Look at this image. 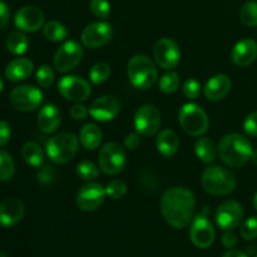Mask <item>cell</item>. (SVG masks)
Listing matches in <instances>:
<instances>
[{"label":"cell","mask_w":257,"mask_h":257,"mask_svg":"<svg viewBox=\"0 0 257 257\" xmlns=\"http://www.w3.org/2000/svg\"><path fill=\"white\" fill-rule=\"evenodd\" d=\"M180 87V77L176 72L166 73L160 79V89L166 94L175 93Z\"/></svg>","instance_id":"33"},{"label":"cell","mask_w":257,"mask_h":257,"mask_svg":"<svg viewBox=\"0 0 257 257\" xmlns=\"http://www.w3.org/2000/svg\"><path fill=\"white\" fill-rule=\"evenodd\" d=\"M243 217L242 206L237 201L228 200L218 206L216 211V222L223 231H232L241 223Z\"/></svg>","instance_id":"16"},{"label":"cell","mask_w":257,"mask_h":257,"mask_svg":"<svg viewBox=\"0 0 257 257\" xmlns=\"http://www.w3.org/2000/svg\"><path fill=\"white\" fill-rule=\"evenodd\" d=\"M222 257H247V255H246L245 252H242V251L231 250L228 251V252H226Z\"/></svg>","instance_id":"47"},{"label":"cell","mask_w":257,"mask_h":257,"mask_svg":"<svg viewBox=\"0 0 257 257\" xmlns=\"http://www.w3.org/2000/svg\"><path fill=\"white\" fill-rule=\"evenodd\" d=\"M195 196L183 187H172L161 198V211L166 222L172 227L185 228L192 221L195 211Z\"/></svg>","instance_id":"1"},{"label":"cell","mask_w":257,"mask_h":257,"mask_svg":"<svg viewBox=\"0 0 257 257\" xmlns=\"http://www.w3.org/2000/svg\"><path fill=\"white\" fill-rule=\"evenodd\" d=\"M182 89L183 94H185L188 99H196L201 93V84L198 80L191 78V79H187L183 83Z\"/></svg>","instance_id":"39"},{"label":"cell","mask_w":257,"mask_h":257,"mask_svg":"<svg viewBox=\"0 0 257 257\" xmlns=\"http://www.w3.org/2000/svg\"><path fill=\"white\" fill-rule=\"evenodd\" d=\"M161 125V113L152 104H143L137 109L135 115L136 132L143 137L156 135Z\"/></svg>","instance_id":"9"},{"label":"cell","mask_w":257,"mask_h":257,"mask_svg":"<svg viewBox=\"0 0 257 257\" xmlns=\"http://www.w3.org/2000/svg\"><path fill=\"white\" fill-rule=\"evenodd\" d=\"M12 136V130H10L9 123L5 120H0V147L7 145Z\"/></svg>","instance_id":"43"},{"label":"cell","mask_w":257,"mask_h":257,"mask_svg":"<svg viewBox=\"0 0 257 257\" xmlns=\"http://www.w3.org/2000/svg\"><path fill=\"white\" fill-rule=\"evenodd\" d=\"M157 150L163 157L171 158L177 153L180 147V141L177 135L172 130L161 131L157 137Z\"/></svg>","instance_id":"24"},{"label":"cell","mask_w":257,"mask_h":257,"mask_svg":"<svg viewBox=\"0 0 257 257\" xmlns=\"http://www.w3.org/2000/svg\"><path fill=\"white\" fill-rule=\"evenodd\" d=\"M255 257H257V255H256V256H255Z\"/></svg>","instance_id":"52"},{"label":"cell","mask_w":257,"mask_h":257,"mask_svg":"<svg viewBox=\"0 0 257 257\" xmlns=\"http://www.w3.org/2000/svg\"><path fill=\"white\" fill-rule=\"evenodd\" d=\"M77 175L84 181H94L99 175L97 166L90 161H82L77 166Z\"/></svg>","instance_id":"34"},{"label":"cell","mask_w":257,"mask_h":257,"mask_svg":"<svg viewBox=\"0 0 257 257\" xmlns=\"http://www.w3.org/2000/svg\"><path fill=\"white\" fill-rule=\"evenodd\" d=\"M105 196H107L105 188L102 185L89 182L78 191L75 202H77L79 210L84 211V212H92L100 207V205L104 202Z\"/></svg>","instance_id":"13"},{"label":"cell","mask_w":257,"mask_h":257,"mask_svg":"<svg viewBox=\"0 0 257 257\" xmlns=\"http://www.w3.org/2000/svg\"><path fill=\"white\" fill-rule=\"evenodd\" d=\"M55 178V171L52 166H45L44 168L39 171V175H38V180L42 185H52V182Z\"/></svg>","instance_id":"41"},{"label":"cell","mask_w":257,"mask_h":257,"mask_svg":"<svg viewBox=\"0 0 257 257\" xmlns=\"http://www.w3.org/2000/svg\"><path fill=\"white\" fill-rule=\"evenodd\" d=\"M9 19H10L9 8H8V5L5 4L4 2L0 0V29L4 28L5 25L9 23Z\"/></svg>","instance_id":"45"},{"label":"cell","mask_w":257,"mask_h":257,"mask_svg":"<svg viewBox=\"0 0 257 257\" xmlns=\"http://www.w3.org/2000/svg\"><path fill=\"white\" fill-rule=\"evenodd\" d=\"M220 157L227 166L233 168L242 167L252 156V146L242 135L231 133L221 140L218 146Z\"/></svg>","instance_id":"2"},{"label":"cell","mask_w":257,"mask_h":257,"mask_svg":"<svg viewBox=\"0 0 257 257\" xmlns=\"http://www.w3.org/2000/svg\"><path fill=\"white\" fill-rule=\"evenodd\" d=\"M34 70V64L28 58H17L12 60L5 68V77L10 82H19L24 80L32 75Z\"/></svg>","instance_id":"23"},{"label":"cell","mask_w":257,"mask_h":257,"mask_svg":"<svg viewBox=\"0 0 257 257\" xmlns=\"http://www.w3.org/2000/svg\"><path fill=\"white\" fill-rule=\"evenodd\" d=\"M10 104L20 112H33L43 102V93L34 85H20L10 93Z\"/></svg>","instance_id":"8"},{"label":"cell","mask_w":257,"mask_h":257,"mask_svg":"<svg viewBox=\"0 0 257 257\" xmlns=\"http://www.w3.org/2000/svg\"><path fill=\"white\" fill-rule=\"evenodd\" d=\"M140 143H141V135L137 132L131 133V135H128L124 140V146L125 148H128V150H136V148L140 146Z\"/></svg>","instance_id":"44"},{"label":"cell","mask_w":257,"mask_h":257,"mask_svg":"<svg viewBox=\"0 0 257 257\" xmlns=\"http://www.w3.org/2000/svg\"><path fill=\"white\" fill-rule=\"evenodd\" d=\"M233 63L238 67H247L257 58V43L252 39H242L233 47L231 53Z\"/></svg>","instance_id":"20"},{"label":"cell","mask_w":257,"mask_h":257,"mask_svg":"<svg viewBox=\"0 0 257 257\" xmlns=\"http://www.w3.org/2000/svg\"><path fill=\"white\" fill-rule=\"evenodd\" d=\"M178 120L182 130L193 137L203 135L210 124L205 110L195 103H187L181 108L178 113Z\"/></svg>","instance_id":"6"},{"label":"cell","mask_w":257,"mask_h":257,"mask_svg":"<svg viewBox=\"0 0 257 257\" xmlns=\"http://www.w3.org/2000/svg\"><path fill=\"white\" fill-rule=\"evenodd\" d=\"M110 75V68L107 63H97L92 67L89 72V79L90 82L94 84H102L105 80L109 78Z\"/></svg>","instance_id":"32"},{"label":"cell","mask_w":257,"mask_h":257,"mask_svg":"<svg viewBox=\"0 0 257 257\" xmlns=\"http://www.w3.org/2000/svg\"><path fill=\"white\" fill-rule=\"evenodd\" d=\"M120 110V103L113 95H103L97 98L89 107V114L99 122H109L114 119Z\"/></svg>","instance_id":"17"},{"label":"cell","mask_w":257,"mask_h":257,"mask_svg":"<svg viewBox=\"0 0 257 257\" xmlns=\"http://www.w3.org/2000/svg\"><path fill=\"white\" fill-rule=\"evenodd\" d=\"M79 141L83 147L87 148V150H95V148L99 147L100 142H102V132L98 128V125L88 123L80 130Z\"/></svg>","instance_id":"25"},{"label":"cell","mask_w":257,"mask_h":257,"mask_svg":"<svg viewBox=\"0 0 257 257\" xmlns=\"http://www.w3.org/2000/svg\"><path fill=\"white\" fill-rule=\"evenodd\" d=\"M0 257H7V255H5V252H4V251H2V250H0Z\"/></svg>","instance_id":"51"},{"label":"cell","mask_w":257,"mask_h":257,"mask_svg":"<svg viewBox=\"0 0 257 257\" xmlns=\"http://www.w3.org/2000/svg\"><path fill=\"white\" fill-rule=\"evenodd\" d=\"M153 55L157 65H160L162 69H173L180 63L181 52L175 40L163 38L156 43Z\"/></svg>","instance_id":"14"},{"label":"cell","mask_w":257,"mask_h":257,"mask_svg":"<svg viewBox=\"0 0 257 257\" xmlns=\"http://www.w3.org/2000/svg\"><path fill=\"white\" fill-rule=\"evenodd\" d=\"M128 78L133 87L138 89H148L157 80V68L148 57L135 55L128 63Z\"/></svg>","instance_id":"4"},{"label":"cell","mask_w":257,"mask_h":257,"mask_svg":"<svg viewBox=\"0 0 257 257\" xmlns=\"http://www.w3.org/2000/svg\"><path fill=\"white\" fill-rule=\"evenodd\" d=\"M89 8L93 15L99 19H107L110 14V4L108 0H92Z\"/></svg>","instance_id":"37"},{"label":"cell","mask_w":257,"mask_h":257,"mask_svg":"<svg viewBox=\"0 0 257 257\" xmlns=\"http://www.w3.org/2000/svg\"><path fill=\"white\" fill-rule=\"evenodd\" d=\"M25 213L24 203L19 198H7L0 203V226L13 227L23 220Z\"/></svg>","instance_id":"19"},{"label":"cell","mask_w":257,"mask_h":257,"mask_svg":"<svg viewBox=\"0 0 257 257\" xmlns=\"http://www.w3.org/2000/svg\"><path fill=\"white\" fill-rule=\"evenodd\" d=\"M22 157L32 167H40L44 162V153L39 145L34 142H28L23 146Z\"/></svg>","instance_id":"27"},{"label":"cell","mask_w":257,"mask_h":257,"mask_svg":"<svg viewBox=\"0 0 257 257\" xmlns=\"http://www.w3.org/2000/svg\"><path fill=\"white\" fill-rule=\"evenodd\" d=\"M3 88H4V83H3L2 77H0V92H2V90H3Z\"/></svg>","instance_id":"50"},{"label":"cell","mask_w":257,"mask_h":257,"mask_svg":"<svg viewBox=\"0 0 257 257\" xmlns=\"http://www.w3.org/2000/svg\"><path fill=\"white\" fill-rule=\"evenodd\" d=\"M222 243L226 248H232L237 243V237L232 231H226L222 236Z\"/></svg>","instance_id":"46"},{"label":"cell","mask_w":257,"mask_h":257,"mask_svg":"<svg viewBox=\"0 0 257 257\" xmlns=\"http://www.w3.org/2000/svg\"><path fill=\"white\" fill-rule=\"evenodd\" d=\"M241 236L247 241L257 237V216H251L243 222L242 227H241Z\"/></svg>","instance_id":"38"},{"label":"cell","mask_w":257,"mask_h":257,"mask_svg":"<svg viewBox=\"0 0 257 257\" xmlns=\"http://www.w3.org/2000/svg\"><path fill=\"white\" fill-rule=\"evenodd\" d=\"M35 77H37V82L40 87L49 88L52 87V84L54 83L55 75L49 65H42V67H39V69L37 70Z\"/></svg>","instance_id":"35"},{"label":"cell","mask_w":257,"mask_h":257,"mask_svg":"<svg viewBox=\"0 0 257 257\" xmlns=\"http://www.w3.org/2000/svg\"><path fill=\"white\" fill-rule=\"evenodd\" d=\"M67 28L57 20H50L44 25V35L50 42H60L67 38Z\"/></svg>","instance_id":"30"},{"label":"cell","mask_w":257,"mask_h":257,"mask_svg":"<svg viewBox=\"0 0 257 257\" xmlns=\"http://www.w3.org/2000/svg\"><path fill=\"white\" fill-rule=\"evenodd\" d=\"M113 37V29L108 23L95 22L87 25L82 33V43L87 48L97 49L104 47Z\"/></svg>","instance_id":"15"},{"label":"cell","mask_w":257,"mask_h":257,"mask_svg":"<svg viewBox=\"0 0 257 257\" xmlns=\"http://www.w3.org/2000/svg\"><path fill=\"white\" fill-rule=\"evenodd\" d=\"M251 160H252V162L257 166V150L253 151V152H252V156H251Z\"/></svg>","instance_id":"48"},{"label":"cell","mask_w":257,"mask_h":257,"mask_svg":"<svg viewBox=\"0 0 257 257\" xmlns=\"http://www.w3.org/2000/svg\"><path fill=\"white\" fill-rule=\"evenodd\" d=\"M240 19L246 27H257V2L245 3L240 10Z\"/></svg>","instance_id":"31"},{"label":"cell","mask_w":257,"mask_h":257,"mask_svg":"<svg viewBox=\"0 0 257 257\" xmlns=\"http://www.w3.org/2000/svg\"><path fill=\"white\" fill-rule=\"evenodd\" d=\"M88 113H89V110L87 109V107L80 104V103H77V104H74L72 108H70V115H72L73 119L75 120L85 119Z\"/></svg>","instance_id":"42"},{"label":"cell","mask_w":257,"mask_h":257,"mask_svg":"<svg viewBox=\"0 0 257 257\" xmlns=\"http://www.w3.org/2000/svg\"><path fill=\"white\" fill-rule=\"evenodd\" d=\"M58 90L65 99L80 103L90 95V85L83 78L77 75H65L58 83Z\"/></svg>","instance_id":"11"},{"label":"cell","mask_w":257,"mask_h":257,"mask_svg":"<svg viewBox=\"0 0 257 257\" xmlns=\"http://www.w3.org/2000/svg\"><path fill=\"white\" fill-rule=\"evenodd\" d=\"M207 210L196 216L191 223L190 237L193 245L200 248H207L215 241V228L206 216Z\"/></svg>","instance_id":"12"},{"label":"cell","mask_w":257,"mask_h":257,"mask_svg":"<svg viewBox=\"0 0 257 257\" xmlns=\"http://www.w3.org/2000/svg\"><path fill=\"white\" fill-rule=\"evenodd\" d=\"M62 122V114L55 104H45L38 113V125L43 133H54Z\"/></svg>","instance_id":"21"},{"label":"cell","mask_w":257,"mask_h":257,"mask_svg":"<svg viewBox=\"0 0 257 257\" xmlns=\"http://www.w3.org/2000/svg\"><path fill=\"white\" fill-rule=\"evenodd\" d=\"M253 207H255V210L257 211V192H256L255 197H253Z\"/></svg>","instance_id":"49"},{"label":"cell","mask_w":257,"mask_h":257,"mask_svg":"<svg viewBox=\"0 0 257 257\" xmlns=\"http://www.w3.org/2000/svg\"><path fill=\"white\" fill-rule=\"evenodd\" d=\"M243 130L251 137H257V110L247 115L243 122Z\"/></svg>","instance_id":"40"},{"label":"cell","mask_w":257,"mask_h":257,"mask_svg":"<svg viewBox=\"0 0 257 257\" xmlns=\"http://www.w3.org/2000/svg\"><path fill=\"white\" fill-rule=\"evenodd\" d=\"M195 152L196 156L202 162L211 163L215 161L216 155H217V148H216L213 141L210 138H198L195 143Z\"/></svg>","instance_id":"26"},{"label":"cell","mask_w":257,"mask_h":257,"mask_svg":"<svg viewBox=\"0 0 257 257\" xmlns=\"http://www.w3.org/2000/svg\"><path fill=\"white\" fill-rule=\"evenodd\" d=\"M105 193L112 200H119L127 193V185L122 180H113L105 187Z\"/></svg>","instance_id":"36"},{"label":"cell","mask_w":257,"mask_h":257,"mask_svg":"<svg viewBox=\"0 0 257 257\" xmlns=\"http://www.w3.org/2000/svg\"><path fill=\"white\" fill-rule=\"evenodd\" d=\"M99 167L105 175L114 176L122 172L125 167V152L122 146L115 142H109L103 146L98 156Z\"/></svg>","instance_id":"7"},{"label":"cell","mask_w":257,"mask_h":257,"mask_svg":"<svg viewBox=\"0 0 257 257\" xmlns=\"http://www.w3.org/2000/svg\"><path fill=\"white\" fill-rule=\"evenodd\" d=\"M231 85H232V83L227 75L217 74L211 78L210 80H207L203 92H205L206 98L208 100L216 102V100L223 99L230 93Z\"/></svg>","instance_id":"22"},{"label":"cell","mask_w":257,"mask_h":257,"mask_svg":"<svg viewBox=\"0 0 257 257\" xmlns=\"http://www.w3.org/2000/svg\"><path fill=\"white\" fill-rule=\"evenodd\" d=\"M79 147L78 138L73 133L63 132L47 142V155L58 165H64L75 157Z\"/></svg>","instance_id":"5"},{"label":"cell","mask_w":257,"mask_h":257,"mask_svg":"<svg viewBox=\"0 0 257 257\" xmlns=\"http://www.w3.org/2000/svg\"><path fill=\"white\" fill-rule=\"evenodd\" d=\"M15 173V163L9 152L0 150V182L12 180Z\"/></svg>","instance_id":"29"},{"label":"cell","mask_w":257,"mask_h":257,"mask_svg":"<svg viewBox=\"0 0 257 257\" xmlns=\"http://www.w3.org/2000/svg\"><path fill=\"white\" fill-rule=\"evenodd\" d=\"M82 58V47L74 40H69L57 50L54 55V60H53V65H54L57 72L67 73L69 70L74 69L80 63Z\"/></svg>","instance_id":"10"},{"label":"cell","mask_w":257,"mask_h":257,"mask_svg":"<svg viewBox=\"0 0 257 257\" xmlns=\"http://www.w3.org/2000/svg\"><path fill=\"white\" fill-rule=\"evenodd\" d=\"M29 47L27 35L22 32H12L7 38V49L14 55L24 54Z\"/></svg>","instance_id":"28"},{"label":"cell","mask_w":257,"mask_h":257,"mask_svg":"<svg viewBox=\"0 0 257 257\" xmlns=\"http://www.w3.org/2000/svg\"><path fill=\"white\" fill-rule=\"evenodd\" d=\"M14 22L17 28L22 32L34 33L39 30L44 24V14L42 10L33 5L23 7L15 14Z\"/></svg>","instance_id":"18"},{"label":"cell","mask_w":257,"mask_h":257,"mask_svg":"<svg viewBox=\"0 0 257 257\" xmlns=\"http://www.w3.org/2000/svg\"><path fill=\"white\" fill-rule=\"evenodd\" d=\"M203 190L212 196H225L232 192L236 187V176L230 170L212 166L203 171L201 178Z\"/></svg>","instance_id":"3"}]
</instances>
